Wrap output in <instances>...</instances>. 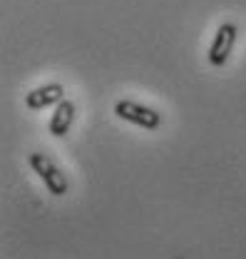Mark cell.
I'll return each mask as SVG.
<instances>
[{
	"label": "cell",
	"instance_id": "1",
	"mask_svg": "<svg viewBox=\"0 0 246 259\" xmlns=\"http://www.w3.org/2000/svg\"><path fill=\"white\" fill-rule=\"evenodd\" d=\"M28 160H30V167L37 172V177L45 182L47 192H53L55 197L67 194V180H65L62 169L53 160H50L47 155H42V152H32Z\"/></svg>",
	"mask_w": 246,
	"mask_h": 259
},
{
	"label": "cell",
	"instance_id": "2",
	"mask_svg": "<svg viewBox=\"0 0 246 259\" xmlns=\"http://www.w3.org/2000/svg\"><path fill=\"white\" fill-rule=\"evenodd\" d=\"M115 115L127 120V122H132V125H137V127H142V130L162 127V115H159L157 110L144 107V105H139V102H132V100H120V102L115 105Z\"/></svg>",
	"mask_w": 246,
	"mask_h": 259
},
{
	"label": "cell",
	"instance_id": "3",
	"mask_svg": "<svg viewBox=\"0 0 246 259\" xmlns=\"http://www.w3.org/2000/svg\"><path fill=\"white\" fill-rule=\"evenodd\" d=\"M236 37H239V28L234 23H221L219 30H216L214 40H212V48H209V65L212 67H224L234 45H236Z\"/></svg>",
	"mask_w": 246,
	"mask_h": 259
},
{
	"label": "cell",
	"instance_id": "4",
	"mask_svg": "<svg viewBox=\"0 0 246 259\" xmlns=\"http://www.w3.org/2000/svg\"><path fill=\"white\" fill-rule=\"evenodd\" d=\"M65 100V88L58 82H50V85H42V88H35L32 93L25 95V105L30 110H42V107H50V105H58Z\"/></svg>",
	"mask_w": 246,
	"mask_h": 259
},
{
	"label": "cell",
	"instance_id": "5",
	"mask_svg": "<svg viewBox=\"0 0 246 259\" xmlns=\"http://www.w3.org/2000/svg\"><path fill=\"white\" fill-rule=\"evenodd\" d=\"M72 120H75V105L70 102V100H62L55 105V112H53V117H50V132L55 135V137H65L70 127H72Z\"/></svg>",
	"mask_w": 246,
	"mask_h": 259
}]
</instances>
